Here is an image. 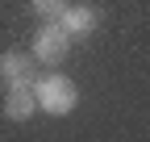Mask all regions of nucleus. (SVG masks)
Masks as SVG:
<instances>
[{
	"label": "nucleus",
	"mask_w": 150,
	"mask_h": 142,
	"mask_svg": "<svg viewBox=\"0 0 150 142\" xmlns=\"http://www.w3.org/2000/svg\"><path fill=\"white\" fill-rule=\"evenodd\" d=\"M33 96H38V109H46L54 117H63L71 113L75 104H79V92H75V84L67 75H46V80H38L33 84Z\"/></svg>",
	"instance_id": "1"
},
{
	"label": "nucleus",
	"mask_w": 150,
	"mask_h": 142,
	"mask_svg": "<svg viewBox=\"0 0 150 142\" xmlns=\"http://www.w3.org/2000/svg\"><path fill=\"white\" fill-rule=\"evenodd\" d=\"M67 55H71V33H67L59 21H46L42 29L33 33V59H38V63L59 67Z\"/></svg>",
	"instance_id": "2"
},
{
	"label": "nucleus",
	"mask_w": 150,
	"mask_h": 142,
	"mask_svg": "<svg viewBox=\"0 0 150 142\" xmlns=\"http://www.w3.org/2000/svg\"><path fill=\"white\" fill-rule=\"evenodd\" d=\"M8 84V96H4V117L8 121H25L38 109V96H33V84L29 80H4Z\"/></svg>",
	"instance_id": "3"
},
{
	"label": "nucleus",
	"mask_w": 150,
	"mask_h": 142,
	"mask_svg": "<svg viewBox=\"0 0 150 142\" xmlns=\"http://www.w3.org/2000/svg\"><path fill=\"white\" fill-rule=\"evenodd\" d=\"M71 38H83V33H92L96 29V9H88V4H67L59 17H54Z\"/></svg>",
	"instance_id": "4"
},
{
	"label": "nucleus",
	"mask_w": 150,
	"mask_h": 142,
	"mask_svg": "<svg viewBox=\"0 0 150 142\" xmlns=\"http://www.w3.org/2000/svg\"><path fill=\"white\" fill-rule=\"evenodd\" d=\"M0 75L4 80H29V55L4 50V55H0Z\"/></svg>",
	"instance_id": "5"
},
{
	"label": "nucleus",
	"mask_w": 150,
	"mask_h": 142,
	"mask_svg": "<svg viewBox=\"0 0 150 142\" xmlns=\"http://www.w3.org/2000/svg\"><path fill=\"white\" fill-rule=\"evenodd\" d=\"M29 4H33V13H38V17L54 21V17H59V13L67 9V0H29Z\"/></svg>",
	"instance_id": "6"
}]
</instances>
